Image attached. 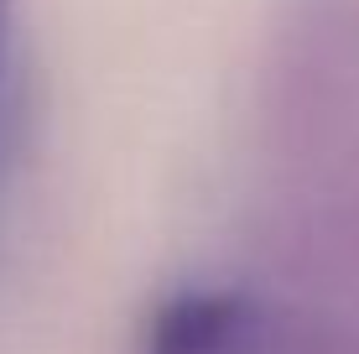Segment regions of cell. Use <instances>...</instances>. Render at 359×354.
Wrapping results in <instances>:
<instances>
[{
    "instance_id": "7a4b0ae2",
    "label": "cell",
    "mask_w": 359,
    "mask_h": 354,
    "mask_svg": "<svg viewBox=\"0 0 359 354\" xmlns=\"http://www.w3.org/2000/svg\"><path fill=\"white\" fill-rule=\"evenodd\" d=\"M32 156V27L27 0H0V250L16 229Z\"/></svg>"
},
{
    "instance_id": "6da1fadb",
    "label": "cell",
    "mask_w": 359,
    "mask_h": 354,
    "mask_svg": "<svg viewBox=\"0 0 359 354\" xmlns=\"http://www.w3.org/2000/svg\"><path fill=\"white\" fill-rule=\"evenodd\" d=\"M271 323L250 297L224 287H188L151 313L141 354H266Z\"/></svg>"
}]
</instances>
